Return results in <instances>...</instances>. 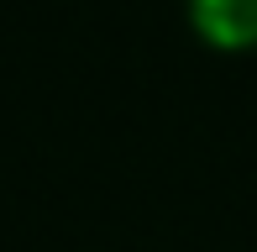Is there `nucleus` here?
Instances as JSON below:
<instances>
[{
  "label": "nucleus",
  "mask_w": 257,
  "mask_h": 252,
  "mask_svg": "<svg viewBox=\"0 0 257 252\" xmlns=\"http://www.w3.org/2000/svg\"><path fill=\"white\" fill-rule=\"evenodd\" d=\"M189 21L215 53H257V0H189Z\"/></svg>",
  "instance_id": "1"
}]
</instances>
